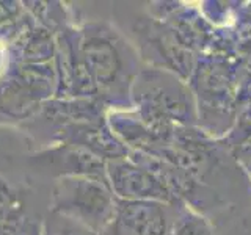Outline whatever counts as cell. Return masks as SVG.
Returning <instances> with one entry per match:
<instances>
[{"label": "cell", "mask_w": 251, "mask_h": 235, "mask_svg": "<svg viewBox=\"0 0 251 235\" xmlns=\"http://www.w3.org/2000/svg\"><path fill=\"white\" fill-rule=\"evenodd\" d=\"M30 163L35 171L57 179L68 176H86L107 182L105 162L80 146L65 143L58 144L33 155Z\"/></svg>", "instance_id": "3957f363"}, {"label": "cell", "mask_w": 251, "mask_h": 235, "mask_svg": "<svg viewBox=\"0 0 251 235\" xmlns=\"http://www.w3.org/2000/svg\"><path fill=\"white\" fill-rule=\"evenodd\" d=\"M77 52L96 93L121 96L135 78V55L107 24H86L78 36Z\"/></svg>", "instance_id": "6da1fadb"}, {"label": "cell", "mask_w": 251, "mask_h": 235, "mask_svg": "<svg viewBox=\"0 0 251 235\" xmlns=\"http://www.w3.org/2000/svg\"><path fill=\"white\" fill-rule=\"evenodd\" d=\"M43 235H100L91 231L90 227L75 221L73 218L60 215L57 212H50V215L46 218Z\"/></svg>", "instance_id": "8992f818"}, {"label": "cell", "mask_w": 251, "mask_h": 235, "mask_svg": "<svg viewBox=\"0 0 251 235\" xmlns=\"http://www.w3.org/2000/svg\"><path fill=\"white\" fill-rule=\"evenodd\" d=\"M116 201L104 180L86 176H68L55 180L52 212L73 218L102 235L115 213Z\"/></svg>", "instance_id": "7a4b0ae2"}, {"label": "cell", "mask_w": 251, "mask_h": 235, "mask_svg": "<svg viewBox=\"0 0 251 235\" xmlns=\"http://www.w3.org/2000/svg\"><path fill=\"white\" fill-rule=\"evenodd\" d=\"M102 235H168L167 213L157 201H116Z\"/></svg>", "instance_id": "5b68a950"}, {"label": "cell", "mask_w": 251, "mask_h": 235, "mask_svg": "<svg viewBox=\"0 0 251 235\" xmlns=\"http://www.w3.org/2000/svg\"><path fill=\"white\" fill-rule=\"evenodd\" d=\"M107 182L112 193L123 201H162L170 198V190L152 172L135 162L116 159L105 162Z\"/></svg>", "instance_id": "277c9868"}]
</instances>
